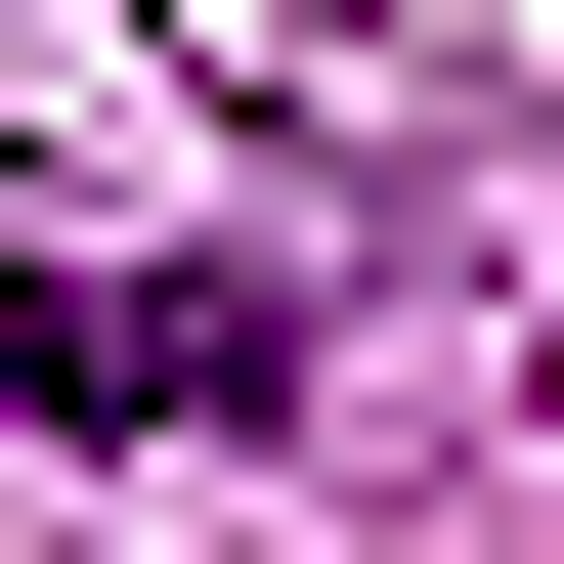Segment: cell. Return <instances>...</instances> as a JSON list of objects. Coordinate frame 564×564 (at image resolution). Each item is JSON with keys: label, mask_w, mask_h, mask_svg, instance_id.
<instances>
[{"label": "cell", "mask_w": 564, "mask_h": 564, "mask_svg": "<svg viewBox=\"0 0 564 564\" xmlns=\"http://www.w3.org/2000/svg\"><path fill=\"white\" fill-rule=\"evenodd\" d=\"M304 391L261 261H0V434H131V478H217V434Z\"/></svg>", "instance_id": "cell-1"}]
</instances>
